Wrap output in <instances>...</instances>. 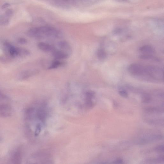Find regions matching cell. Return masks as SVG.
Listing matches in <instances>:
<instances>
[{
	"label": "cell",
	"instance_id": "19",
	"mask_svg": "<svg viewBox=\"0 0 164 164\" xmlns=\"http://www.w3.org/2000/svg\"><path fill=\"white\" fill-rule=\"evenodd\" d=\"M144 102H148L150 100V99L149 97L147 95H146L144 98Z\"/></svg>",
	"mask_w": 164,
	"mask_h": 164
},
{
	"label": "cell",
	"instance_id": "14",
	"mask_svg": "<svg viewBox=\"0 0 164 164\" xmlns=\"http://www.w3.org/2000/svg\"><path fill=\"white\" fill-rule=\"evenodd\" d=\"M141 59L144 60H156V58L152 55L144 54L140 56Z\"/></svg>",
	"mask_w": 164,
	"mask_h": 164
},
{
	"label": "cell",
	"instance_id": "1",
	"mask_svg": "<svg viewBox=\"0 0 164 164\" xmlns=\"http://www.w3.org/2000/svg\"><path fill=\"white\" fill-rule=\"evenodd\" d=\"M49 115V109L45 102L38 103L27 109L26 118L27 121L35 123V136H38L43 130Z\"/></svg>",
	"mask_w": 164,
	"mask_h": 164
},
{
	"label": "cell",
	"instance_id": "7",
	"mask_svg": "<svg viewBox=\"0 0 164 164\" xmlns=\"http://www.w3.org/2000/svg\"><path fill=\"white\" fill-rule=\"evenodd\" d=\"M22 160V152L21 148H18L14 152L11 158L13 163L20 164Z\"/></svg>",
	"mask_w": 164,
	"mask_h": 164
},
{
	"label": "cell",
	"instance_id": "11",
	"mask_svg": "<svg viewBox=\"0 0 164 164\" xmlns=\"http://www.w3.org/2000/svg\"><path fill=\"white\" fill-rule=\"evenodd\" d=\"M140 52L144 54L152 55L155 53L154 49L149 45H145L141 47L139 49Z\"/></svg>",
	"mask_w": 164,
	"mask_h": 164
},
{
	"label": "cell",
	"instance_id": "6",
	"mask_svg": "<svg viewBox=\"0 0 164 164\" xmlns=\"http://www.w3.org/2000/svg\"><path fill=\"white\" fill-rule=\"evenodd\" d=\"M13 110L11 105L8 104H0V117L7 118L12 114Z\"/></svg>",
	"mask_w": 164,
	"mask_h": 164
},
{
	"label": "cell",
	"instance_id": "22",
	"mask_svg": "<svg viewBox=\"0 0 164 164\" xmlns=\"http://www.w3.org/2000/svg\"><path fill=\"white\" fill-rule=\"evenodd\" d=\"M123 161L121 159H118L115 162L116 163H121L123 162Z\"/></svg>",
	"mask_w": 164,
	"mask_h": 164
},
{
	"label": "cell",
	"instance_id": "13",
	"mask_svg": "<svg viewBox=\"0 0 164 164\" xmlns=\"http://www.w3.org/2000/svg\"><path fill=\"white\" fill-rule=\"evenodd\" d=\"M62 65V63L60 61H56L54 62L49 66V69H56Z\"/></svg>",
	"mask_w": 164,
	"mask_h": 164
},
{
	"label": "cell",
	"instance_id": "5",
	"mask_svg": "<svg viewBox=\"0 0 164 164\" xmlns=\"http://www.w3.org/2000/svg\"><path fill=\"white\" fill-rule=\"evenodd\" d=\"M128 71L131 74L136 76L145 75V67L137 64H132L128 67Z\"/></svg>",
	"mask_w": 164,
	"mask_h": 164
},
{
	"label": "cell",
	"instance_id": "16",
	"mask_svg": "<svg viewBox=\"0 0 164 164\" xmlns=\"http://www.w3.org/2000/svg\"><path fill=\"white\" fill-rule=\"evenodd\" d=\"M119 95L122 97L127 98L128 96L127 92L123 90H121L119 92Z\"/></svg>",
	"mask_w": 164,
	"mask_h": 164
},
{
	"label": "cell",
	"instance_id": "15",
	"mask_svg": "<svg viewBox=\"0 0 164 164\" xmlns=\"http://www.w3.org/2000/svg\"><path fill=\"white\" fill-rule=\"evenodd\" d=\"M13 11L11 9L7 10L5 12V16L7 17H10L13 15Z\"/></svg>",
	"mask_w": 164,
	"mask_h": 164
},
{
	"label": "cell",
	"instance_id": "4",
	"mask_svg": "<svg viewBox=\"0 0 164 164\" xmlns=\"http://www.w3.org/2000/svg\"><path fill=\"white\" fill-rule=\"evenodd\" d=\"M146 75L158 80L163 79V72L160 68L154 66H148L145 67Z\"/></svg>",
	"mask_w": 164,
	"mask_h": 164
},
{
	"label": "cell",
	"instance_id": "2",
	"mask_svg": "<svg viewBox=\"0 0 164 164\" xmlns=\"http://www.w3.org/2000/svg\"><path fill=\"white\" fill-rule=\"evenodd\" d=\"M27 34L29 37L37 39L59 38L61 36L60 32L57 29L49 26L31 28L28 31Z\"/></svg>",
	"mask_w": 164,
	"mask_h": 164
},
{
	"label": "cell",
	"instance_id": "9",
	"mask_svg": "<svg viewBox=\"0 0 164 164\" xmlns=\"http://www.w3.org/2000/svg\"><path fill=\"white\" fill-rule=\"evenodd\" d=\"M60 50L68 54L71 53L72 49L71 46L66 41H62L58 42V44Z\"/></svg>",
	"mask_w": 164,
	"mask_h": 164
},
{
	"label": "cell",
	"instance_id": "12",
	"mask_svg": "<svg viewBox=\"0 0 164 164\" xmlns=\"http://www.w3.org/2000/svg\"><path fill=\"white\" fill-rule=\"evenodd\" d=\"M97 55L98 58L100 60L105 59L107 56L106 52L102 49H99L98 50Z\"/></svg>",
	"mask_w": 164,
	"mask_h": 164
},
{
	"label": "cell",
	"instance_id": "10",
	"mask_svg": "<svg viewBox=\"0 0 164 164\" xmlns=\"http://www.w3.org/2000/svg\"><path fill=\"white\" fill-rule=\"evenodd\" d=\"M52 53L54 57L57 60L66 59L69 55L65 52L60 50H57L56 49Z\"/></svg>",
	"mask_w": 164,
	"mask_h": 164
},
{
	"label": "cell",
	"instance_id": "21",
	"mask_svg": "<svg viewBox=\"0 0 164 164\" xmlns=\"http://www.w3.org/2000/svg\"><path fill=\"white\" fill-rule=\"evenodd\" d=\"M157 149L159 151L163 152V150H164L163 146L161 145L160 146L158 147L157 148Z\"/></svg>",
	"mask_w": 164,
	"mask_h": 164
},
{
	"label": "cell",
	"instance_id": "18",
	"mask_svg": "<svg viewBox=\"0 0 164 164\" xmlns=\"http://www.w3.org/2000/svg\"><path fill=\"white\" fill-rule=\"evenodd\" d=\"M18 42L20 44H26L27 41L26 39L24 38H20L18 40Z\"/></svg>",
	"mask_w": 164,
	"mask_h": 164
},
{
	"label": "cell",
	"instance_id": "3",
	"mask_svg": "<svg viewBox=\"0 0 164 164\" xmlns=\"http://www.w3.org/2000/svg\"><path fill=\"white\" fill-rule=\"evenodd\" d=\"M4 46L7 53L12 57L26 56L30 54L28 50L17 47L8 43H5Z\"/></svg>",
	"mask_w": 164,
	"mask_h": 164
},
{
	"label": "cell",
	"instance_id": "8",
	"mask_svg": "<svg viewBox=\"0 0 164 164\" xmlns=\"http://www.w3.org/2000/svg\"><path fill=\"white\" fill-rule=\"evenodd\" d=\"M39 48L45 52H52L55 48V47L50 44L43 42H40L38 44Z\"/></svg>",
	"mask_w": 164,
	"mask_h": 164
},
{
	"label": "cell",
	"instance_id": "20",
	"mask_svg": "<svg viewBox=\"0 0 164 164\" xmlns=\"http://www.w3.org/2000/svg\"><path fill=\"white\" fill-rule=\"evenodd\" d=\"M10 4L9 3H6L2 6V8L3 9H6L10 6Z\"/></svg>",
	"mask_w": 164,
	"mask_h": 164
},
{
	"label": "cell",
	"instance_id": "17",
	"mask_svg": "<svg viewBox=\"0 0 164 164\" xmlns=\"http://www.w3.org/2000/svg\"><path fill=\"white\" fill-rule=\"evenodd\" d=\"M7 99L6 96L2 92L0 91V102L6 100Z\"/></svg>",
	"mask_w": 164,
	"mask_h": 164
}]
</instances>
